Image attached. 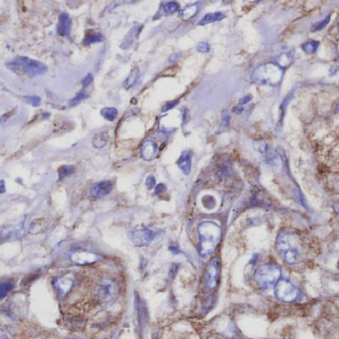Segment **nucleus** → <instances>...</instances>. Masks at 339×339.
Wrapping results in <instances>:
<instances>
[{"instance_id":"1","label":"nucleus","mask_w":339,"mask_h":339,"mask_svg":"<svg viewBox=\"0 0 339 339\" xmlns=\"http://www.w3.org/2000/svg\"><path fill=\"white\" fill-rule=\"evenodd\" d=\"M198 234L200 240V255L202 257L211 255L220 242L222 234L221 227L215 222L205 221L199 225Z\"/></svg>"},{"instance_id":"2","label":"nucleus","mask_w":339,"mask_h":339,"mask_svg":"<svg viewBox=\"0 0 339 339\" xmlns=\"http://www.w3.org/2000/svg\"><path fill=\"white\" fill-rule=\"evenodd\" d=\"M277 249L288 265H294L300 257L297 236L289 230L282 231L277 238Z\"/></svg>"},{"instance_id":"3","label":"nucleus","mask_w":339,"mask_h":339,"mask_svg":"<svg viewBox=\"0 0 339 339\" xmlns=\"http://www.w3.org/2000/svg\"><path fill=\"white\" fill-rule=\"evenodd\" d=\"M284 76V70L274 63L264 64L258 67L254 73L252 74V82L261 86H278Z\"/></svg>"},{"instance_id":"4","label":"nucleus","mask_w":339,"mask_h":339,"mask_svg":"<svg viewBox=\"0 0 339 339\" xmlns=\"http://www.w3.org/2000/svg\"><path fill=\"white\" fill-rule=\"evenodd\" d=\"M6 66L12 70L21 68L25 71V73L30 77L43 75L47 72V67L43 63L22 56L17 57L14 60H11L6 64Z\"/></svg>"},{"instance_id":"5","label":"nucleus","mask_w":339,"mask_h":339,"mask_svg":"<svg viewBox=\"0 0 339 339\" xmlns=\"http://www.w3.org/2000/svg\"><path fill=\"white\" fill-rule=\"evenodd\" d=\"M281 278V269L276 265H265L261 266L256 275L255 280L257 284L263 288L268 289L269 287L276 286Z\"/></svg>"},{"instance_id":"6","label":"nucleus","mask_w":339,"mask_h":339,"mask_svg":"<svg viewBox=\"0 0 339 339\" xmlns=\"http://www.w3.org/2000/svg\"><path fill=\"white\" fill-rule=\"evenodd\" d=\"M120 290L115 281L112 279H104L97 291V299L104 304H112L119 297Z\"/></svg>"},{"instance_id":"7","label":"nucleus","mask_w":339,"mask_h":339,"mask_svg":"<svg viewBox=\"0 0 339 339\" xmlns=\"http://www.w3.org/2000/svg\"><path fill=\"white\" fill-rule=\"evenodd\" d=\"M298 294L297 288L288 280H280L275 286V296L282 302H293L298 298Z\"/></svg>"},{"instance_id":"8","label":"nucleus","mask_w":339,"mask_h":339,"mask_svg":"<svg viewBox=\"0 0 339 339\" xmlns=\"http://www.w3.org/2000/svg\"><path fill=\"white\" fill-rule=\"evenodd\" d=\"M220 278V263L217 258H214L208 265L205 274V287L208 291H212L217 287Z\"/></svg>"},{"instance_id":"9","label":"nucleus","mask_w":339,"mask_h":339,"mask_svg":"<svg viewBox=\"0 0 339 339\" xmlns=\"http://www.w3.org/2000/svg\"><path fill=\"white\" fill-rule=\"evenodd\" d=\"M100 257L87 251H75L70 255V260L75 265L85 266L92 265L99 261Z\"/></svg>"},{"instance_id":"10","label":"nucleus","mask_w":339,"mask_h":339,"mask_svg":"<svg viewBox=\"0 0 339 339\" xmlns=\"http://www.w3.org/2000/svg\"><path fill=\"white\" fill-rule=\"evenodd\" d=\"M255 148L265 157L266 162L269 165L279 166L281 164L280 156L265 142H256L255 143Z\"/></svg>"},{"instance_id":"11","label":"nucleus","mask_w":339,"mask_h":339,"mask_svg":"<svg viewBox=\"0 0 339 339\" xmlns=\"http://www.w3.org/2000/svg\"><path fill=\"white\" fill-rule=\"evenodd\" d=\"M128 237L133 245L138 247H144L152 241L154 237V233L147 229H142V230H138V231L129 233Z\"/></svg>"},{"instance_id":"12","label":"nucleus","mask_w":339,"mask_h":339,"mask_svg":"<svg viewBox=\"0 0 339 339\" xmlns=\"http://www.w3.org/2000/svg\"><path fill=\"white\" fill-rule=\"evenodd\" d=\"M73 278L70 275H66L60 278H57L55 281V289L58 291V293L64 297L68 294V292L71 291L73 287Z\"/></svg>"},{"instance_id":"13","label":"nucleus","mask_w":339,"mask_h":339,"mask_svg":"<svg viewBox=\"0 0 339 339\" xmlns=\"http://www.w3.org/2000/svg\"><path fill=\"white\" fill-rule=\"evenodd\" d=\"M158 151H159L158 146L153 141L146 140L142 146V156L147 161L154 159L158 154Z\"/></svg>"},{"instance_id":"14","label":"nucleus","mask_w":339,"mask_h":339,"mask_svg":"<svg viewBox=\"0 0 339 339\" xmlns=\"http://www.w3.org/2000/svg\"><path fill=\"white\" fill-rule=\"evenodd\" d=\"M113 183L110 180H105L97 182L91 187V195L94 197H104L112 192Z\"/></svg>"},{"instance_id":"15","label":"nucleus","mask_w":339,"mask_h":339,"mask_svg":"<svg viewBox=\"0 0 339 339\" xmlns=\"http://www.w3.org/2000/svg\"><path fill=\"white\" fill-rule=\"evenodd\" d=\"M71 27H72V21L69 14L66 12L61 13L57 25V33L61 36H69L71 32Z\"/></svg>"},{"instance_id":"16","label":"nucleus","mask_w":339,"mask_h":339,"mask_svg":"<svg viewBox=\"0 0 339 339\" xmlns=\"http://www.w3.org/2000/svg\"><path fill=\"white\" fill-rule=\"evenodd\" d=\"M177 165L184 174L188 175L190 173L191 166H192V155H191L190 151L184 150L181 153V155H180V157L177 161Z\"/></svg>"},{"instance_id":"17","label":"nucleus","mask_w":339,"mask_h":339,"mask_svg":"<svg viewBox=\"0 0 339 339\" xmlns=\"http://www.w3.org/2000/svg\"><path fill=\"white\" fill-rule=\"evenodd\" d=\"M225 17V15L222 12H213V13H207L199 22V25H206L213 22H217L222 20Z\"/></svg>"},{"instance_id":"18","label":"nucleus","mask_w":339,"mask_h":339,"mask_svg":"<svg viewBox=\"0 0 339 339\" xmlns=\"http://www.w3.org/2000/svg\"><path fill=\"white\" fill-rule=\"evenodd\" d=\"M292 59H293V54L291 52H285L282 53L280 57L277 59V63L282 69H284L291 65Z\"/></svg>"},{"instance_id":"19","label":"nucleus","mask_w":339,"mask_h":339,"mask_svg":"<svg viewBox=\"0 0 339 339\" xmlns=\"http://www.w3.org/2000/svg\"><path fill=\"white\" fill-rule=\"evenodd\" d=\"M139 75H140V71L138 68L132 69V71L129 74V76L127 77V79L125 80V82L123 83V87L126 90H129L131 87L134 86V84L137 83L138 79H139Z\"/></svg>"},{"instance_id":"20","label":"nucleus","mask_w":339,"mask_h":339,"mask_svg":"<svg viewBox=\"0 0 339 339\" xmlns=\"http://www.w3.org/2000/svg\"><path fill=\"white\" fill-rule=\"evenodd\" d=\"M100 114L107 121H114L118 116V110L114 107H107L100 111Z\"/></svg>"},{"instance_id":"21","label":"nucleus","mask_w":339,"mask_h":339,"mask_svg":"<svg viewBox=\"0 0 339 339\" xmlns=\"http://www.w3.org/2000/svg\"><path fill=\"white\" fill-rule=\"evenodd\" d=\"M108 140H109V137L107 132H99L94 137L93 145L97 148H101L107 145Z\"/></svg>"},{"instance_id":"22","label":"nucleus","mask_w":339,"mask_h":339,"mask_svg":"<svg viewBox=\"0 0 339 339\" xmlns=\"http://www.w3.org/2000/svg\"><path fill=\"white\" fill-rule=\"evenodd\" d=\"M197 10H198V6L197 5H189L187 6L185 9H183L181 12H180V17L184 20H189L190 18H192L193 16H195V14L197 13Z\"/></svg>"},{"instance_id":"23","label":"nucleus","mask_w":339,"mask_h":339,"mask_svg":"<svg viewBox=\"0 0 339 339\" xmlns=\"http://www.w3.org/2000/svg\"><path fill=\"white\" fill-rule=\"evenodd\" d=\"M162 9H163V11H164L165 13H167V14H172V13L178 11V9H179V4H178L177 2H175V1H168V2L163 3V5H162Z\"/></svg>"},{"instance_id":"24","label":"nucleus","mask_w":339,"mask_h":339,"mask_svg":"<svg viewBox=\"0 0 339 339\" xmlns=\"http://www.w3.org/2000/svg\"><path fill=\"white\" fill-rule=\"evenodd\" d=\"M104 39L103 35L100 33H94V34H90L86 37V39L84 40V44L85 45H90L93 43H97V42H101Z\"/></svg>"},{"instance_id":"25","label":"nucleus","mask_w":339,"mask_h":339,"mask_svg":"<svg viewBox=\"0 0 339 339\" xmlns=\"http://www.w3.org/2000/svg\"><path fill=\"white\" fill-rule=\"evenodd\" d=\"M89 97V93L86 91V90H82L80 93L77 94V96L72 98L70 101H69V105L70 106H76L78 105L79 103H81L82 100L86 99Z\"/></svg>"},{"instance_id":"26","label":"nucleus","mask_w":339,"mask_h":339,"mask_svg":"<svg viewBox=\"0 0 339 339\" xmlns=\"http://www.w3.org/2000/svg\"><path fill=\"white\" fill-rule=\"evenodd\" d=\"M318 45L319 43L317 41H308L302 44V50L307 54H313L316 51V49L318 48Z\"/></svg>"},{"instance_id":"27","label":"nucleus","mask_w":339,"mask_h":339,"mask_svg":"<svg viewBox=\"0 0 339 339\" xmlns=\"http://www.w3.org/2000/svg\"><path fill=\"white\" fill-rule=\"evenodd\" d=\"M74 166L72 165H65L60 167L58 170V174H59V180L71 175L74 172Z\"/></svg>"},{"instance_id":"28","label":"nucleus","mask_w":339,"mask_h":339,"mask_svg":"<svg viewBox=\"0 0 339 339\" xmlns=\"http://www.w3.org/2000/svg\"><path fill=\"white\" fill-rule=\"evenodd\" d=\"M14 285L13 283H10V282H4L1 284V288H0V293H1V298H3L6 293H8L9 291H11L13 289Z\"/></svg>"},{"instance_id":"29","label":"nucleus","mask_w":339,"mask_h":339,"mask_svg":"<svg viewBox=\"0 0 339 339\" xmlns=\"http://www.w3.org/2000/svg\"><path fill=\"white\" fill-rule=\"evenodd\" d=\"M24 100L26 103L32 105L33 107H38L41 104V98L36 97V96H33V97H24Z\"/></svg>"},{"instance_id":"30","label":"nucleus","mask_w":339,"mask_h":339,"mask_svg":"<svg viewBox=\"0 0 339 339\" xmlns=\"http://www.w3.org/2000/svg\"><path fill=\"white\" fill-rule=\"evenodd\" d=\"M197 50L200 52V53H208L209 50H210V46L207 42H200L197 46Z\"/></svg>"},{"instance_id":"31","label":"nucleus","mask_w":339,"mask_h":339,"mask_svg":"<svg viewBox=\"0 0 339 339\" xmlns=\"http://www.w3.org/2000/svg\"><path fill=\"white\" fill-rule=\"evenodd\" d=\"M146 184L149 189L155 186V178L153 175H148V177L146 178Z\"/></svg>"},{"instance_id":"32","label":"nucleus","mask_w":339,"mask_h":339,"mask_svg":"<svg viewBox=\"0 0 339 339\" xmlns=\"http://www.w3.org/2000/svg\"><path fill=\"white\" fill-rule=\"evenodd\" d=\"M179 101L176 99V100H172V101H168L166 103L163 108H162V112H167V111H170L171 109H173Z\"/></svg>"},{"instance_id":"33","label":"nucleus","mask_w":339,"mask_h":339,"mask_svg":"<svg viewBox=\"0 0 339 339\" xmlns=\"http://www.w3.org/2000/svg\"><path fill=\"white\" fill-rule=\"evenodd\" d=\"M329 20H330V16H328L325 20H323V21H321V22L315 24V26H314V28H315L314 30H321V29H323L326 25L328 24Z\"/></svg>"},{"instance_id":"34","label":"nucleus","mask_w":339,"mask_h":339,"mask_svg":"<svg viewBox=\"0 0 339 339\" xmlns=\"http://www.w3.org/2000/svg\"><path fill=\"white\" fill-rule=\"evenodd\" d=\"M92 81H93V75H92V74H88V75L84 78V80L82 81V85H83L84 87H86V86L90 85V84L92 83Z\"/></svg>"},{"instance_id":"35","label":"nucleus","mask_w":339,"mask_h":339,"mask_svg":"<svg viewBox=\"0 0 339 339\" xmlns=\"http://www.w3.org/2000/svg\"><path fill=\"white\" fill-rule=\"evenodd\" d=\"M166 190V187L164 184H158L155 186V194L163 193Z\"/></svg>"},{"instance_id":"36","label":"nucleus","mask_w":339,"mask_h":339,"mask_svg":"<svg viewBox=\"0 0 339 339\" xmlns=\"http://www.w3.org/2000/svg\"><path fill=\"white\" fill-rule=\"evenodd\" d=\"M252 99V96H247V97H243L242 99L240 100V103H239V105L240 106H242V105H245V104H247V103H249L250 100Z\"/></svg>"},{"instance_id":"37","label":"nucleus","mask_w":339,"mask_h":339,"mask_svg":"<svg viewBox=\"0 0 339 339\" xmlns=\"http://www.w3.org/2000/svg\"><path fill=\"white\" fill-rule=\"evenodd\" d=\"M4 192V181H1V193Z\"/></svg>"},{"instance_id":"38","label":"nucleus","mask_w":339,"mask_h":339,"mask_svg":"<svg viewBox=\"0 0 339 339\" xmlns=\"http://www.w3.org/2000/svg\"><path fill=\"white\" fill-rule=\"evenodd\" d=\"M1 339H4V333H3V331H1Z\"/></svg>"},{"instance_id":"39","label":"nucleus","mask_w":339,"mask_h":339,"mask_svg":"<svg viewBox=\"0 0 339 339\" xmlns=\"http://www.w3.org/2000/svg\"><path fill=\"white\" fill-rule=\"evenodd\" d=\"M336 111H337V112H339V105L338 106H337V109H336Z\"/></svg>"}]
</instances>
